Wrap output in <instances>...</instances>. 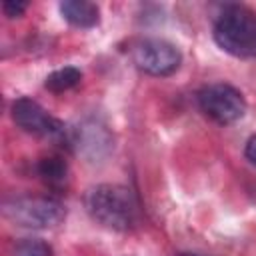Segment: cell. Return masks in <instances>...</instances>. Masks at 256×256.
<instances>
[{
    "label": "cell",
    "instance_id": "1",
    "mask_svg": "<svg viewBox=\"0 0 256 256\" xmlns=\"http://www.w3.org/2000/svg\"><path fill=\"white\" fill-rule=\"evenodd\" d=\"M214 42L234 58L256 56V12L244 4H226L214 20Z\"/></svg>",
    "mask_w": 256,
    "mask_h": 256
},
{
    "label": "cell",
    "instance_id": "2",
    "mask_svg": "<svg viewBox=\"0 0 256 256\" xmlns=\"http://www.w3.org/2000/svg\"><path fill=\"white\" fill-rule=\"evenodd\" d=\"M84 204L92 220L108 230L126 232L136 224V200L126 186L98 184L86 192Z\"/></svg>",
    "mask_w": 256,
    "mask_h": 256
},
{
    "label": "cell",
    "instance_id": "3",
    "mask_svg": "<svg viewBox=\"0 0 256 256\" xmlns=\"http://www.w3.org/2000/svg\"><path fill=\"white\" fill-rule=\"evenodd\" d=\"M4 216L22 228L44 230L66 218V208L52 196H16L4 202Z\"/></svg>",
    "mask_w": 256,
    "mask_h": 256
},
{
    "label": "cell",
    "instance_id": "4",
    "mask_svg": "<svg viewBox=\"0 0 256 256\" xmlns=\"http://www.w3.org/2000/svg\"><path fill=\"white\" fill-rule=\"evenodd\" d=\"M200 110L220 126L238 122L246 114V100L240 90L226 82L208 84L198 92Z\"/></svg>",
    "mask_w": 256,
    "mask_h": 256
},
{
    "label": "cell",
    "instance_id": "5",
    "mask_svg": "<svg viewBox=\"0 0 256 256\" xmlns=\"http://www.w3.org/2000/svg\"><path fill=\"white\" fill-rule=\"evenodd\" d=\"M134 64L150 76H170L182 64L180 50L164 38H144L132 46Z\"/></svg>",
    "mask_w": 256,
    "mask_h": 256
},
{
    "label": "cell",
    "instance_id": "6",
    "mask_svg": "<svg viewBox=\"0 0 256 256\" xmlns=\"http://www.w3.org/2000/svg\"><path fill=\"white\" fill-rule=\"evenodd\" d=\"M12 120L16 122L18 128H22L24 132L34 134V136H42V138H50V140H66L68 138L66 126L58 118L48 114L32 98H18L12 104Z\"/></svg>",
    "mask_w": 256,
    "mask_h": 256
},
{
    "label": "cell",
    "instance_id": "7",
    "mask_svg": "<svg viewBox=\"0 0 256 256\" xmlns=\"http://www.w3.org/2000/svg\"><path fill=\"white\" fill-rule=\"evenodd\" d=\"M70 142L78 148V152H82L90 160L106 156L112 148V138H110L108 130L94 122L80 126L74 132V136H70Z\"/></svg>",
    "mask_w": 256,
    "mask_h": 256
},
{
    "label": "cell",
    "instance_id": "8",
    "mask_svg": "<svg viewBox=\"0 0 256 256\" xmlns=\"http://www.w3.org/2000/svg\"><path fill=\"white\" fill-rule=\"evenodd\" d=\"M62 18L74 28H94L100 22V8L88 0H64L60 2Z\"/></svg>",
    "mask_w": 256,
    "mask_h": 256
},
{
    "label": "cell",
    "instance_id": "9",
    "mask_svg": "<svg viewBox=\"0 0 256 256\" xmlns=\"http://www.w3.org/2000/svg\"><path fill=\"white\" fill-rule=\"evenodd\" d=\"M38 176L52 188H60L68 180V164L60 156H46L36 166Z\"/></svg>",
    "mask_w": 256,
    "mask_h": 256
},
{
    "label": "cell",
    "instance_id": "10",
    "mask_svg": "<svg viewBox=\"0 0 256 256\" xmlns=\"http://www.w3.org/2000/svg\"><path fill=\"white\" fill-rule=\"evenodd\" d=\"M82 80V72L74 66H64V68H58L54 70L52 74L46 76V82L44 86L50 90V92H66L70 88H74L78 82Z\"/></svg>",
    "mask_w": 256,
    "mask_h": 256
},
{
    "label": "cell",
    "instance_id": "11",
    "mask_svg": "<svg viewBox=\"0 0 256 256\" xmlns=\"http://www.w3.org/2000/svg\"><path fill=\"white\" fill-rule=\"evenodd\" d=\"M12 256H54V250L42 238H20L12 246Z\"/></svg>",
    "mask_w": 256,
    "mask_h": 256
},
{
    "label": "cell",
    "instance_id": "12",
    "mask_svg": "<svg viewBox=\"0 0 256 256\" xmlns=\"http://www.w3.org/2000/svg\"><path fill=\"white\" fill-rule=\"evenodd\" d=\"M28 8V4L26 2H16V0H6L4 4H2V12H4V16H8V18H18V16H22V12Z\"/></svg>",
    "mask_w": 256,
    "mask_h": 256
},
{
    "label": "cell",
    "instance_id": "13",
    "mask_svg": "<svg viewBox=\"0 0 256 256\" xmlns=\"http://www.w3.org/2000/svg\"><path fill=\"white\" fill-rule=\"evenodd\" d=\"M244 154H246V158H248V160H250V162L256 166V134L248 138L246 148H244Z\"/></svg>",
    "mask_w": 256,
    "mask_h": 256
}]
</instances>
